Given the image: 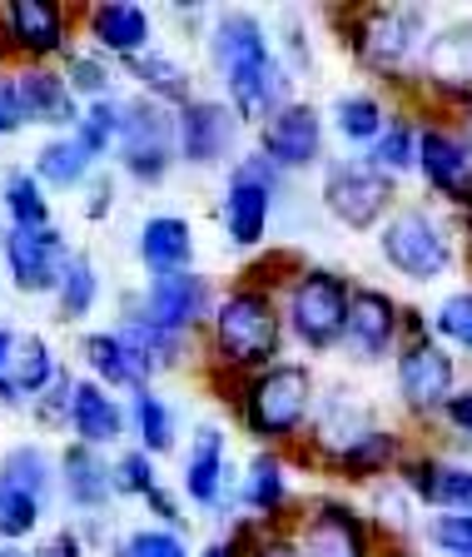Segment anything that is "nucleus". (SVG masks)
Here are the masks:
<instances>
[{"mask_svg":"<svg viewBox=\"0 0 472 557\" xmlns=\"http://www.w3.org/2000/svg\"><path fill=\"white\" fill-rule=\"evenodd\" d=\"M204 55H209V70L220 75L224 100L234 104V115L244 125L264 129L278 110H288V104L299 100L294 95V70L278 55L274 30L264 25V15L239 11V5L209 11Z\"/></svg>","mask_w":472,"mask_h":557,"instance_id":"obj_1","label":"nucleus"},{"mask_svg":"<svg viewBox=\"0 0 472 557\" xmlns=\"http://www.w3.org/2000/svg\"><path fill=\"white\" fill-rule=\"evenodd\" d=\"M284 304L274 289L264 284H229L214 304V319L204 329V359L214 373H224L229 383L249 379V373H264L284 359Z\"/></svg>","mask_w":472,"mask_h":557,"instance_id":"obj_2","label":"nucleus"},{"mask_svg":"<svg viewBox=\"0 0 472 557\" xmlns=\"http://www.w3.org/2000/svg\"><path fill=\"white\" fill-rule=\"evenodd\" d=\"M319 373L303 359H278L274 369L249 373V379L229 383L234 418L259 448H294L309 438L313 408H319Z\"/></svg>","mask_w":472,"mask_h":557,"instance_id":"obj_3","label":"nucleus"},{"mask_svg":"<svg viewBox=\"0 0 472 557\" xmlns=\"http://www.w3.org/2000/svg\"><path fill=\"white\" fill-rule=\"evenodd\" d=\"M334 21H344V50L353 55V65L363 75L378 81H403L418 75L427 50V11L418 5H369V11H348Z\"/></svg>","mask_w":472,"mask_h":557,"instance_id":"obj_4","label":"nucleus"},{"mask_svg":"<svg viewBox=\"0 0 472 557\" xmlns=\"http://www.w3.org/2000/svg\"><path fill=\"white\" fill-rule=\"evenodd\" d=\"M278 304H284V324L299 338L303 354H334L344 344L353 278L323 264H299L294 278L284 284V294H278Z\"/></svg>","mask_w":472,"mask_h":557,"instance_id":"obj_5","label":"nucleus"},{"mask_svg":"<svg viewBox=\"0 0 472 557\" xmlns=\"http://www.w3.org/2000/svg\"><path fill=\"white\" fill-rule=\"evenodd\" d=\"M60 483V463L46 443H11L0 453V543H30L46 522L50 493Z\"/></svg>","mask_w":472,"mask_h":557,"instance_id":"obj_6","label":"nucleus"},{"mask_svg":"<svg viewBox=\"0 0 472 557\" xmlns=\"http://www.w3.org/2000/svg\"><path fill=\"white\" fill-rule=\"evenodd\" d=\"M378 255L408 284H433V278H443L452 269L458 249H452L448 224L427 205H398L388 214V224L378 230Z\"/></svg>","mask_w":472,"mask_h":557,"instance_id":"obj_7","label":"nucleus"},{"mask_svg":"<svg viewBox=\"0 0 472 557\" xmlns=\"http://www.w3.org/2000/svg\"><path fill=\"white\" fill-rule=\"evenodd\" d=\"M115 164L125 180L154 189L170 180L179 164V129H174V110L150 95H129L125 100V135L115 145Z\"/></svg>","mask_w":472,"mask_h":557,"instance_id":"obj_8","label":"nucleus"},{"mask_svg":"<svg viewBox=\"0 0 472 557\" xmlns=\"http://www.w3.org/2000/svg\"><path fill=\"white\" fill-rule=\"evenodd\" d=\"M319 205L344 230H383L398 209V180L378 174L369 160H328L319 174Z\"/></svg>","mask_w":472,"mask_h":557,"instance_id":"obj_9","label":"nucleus"},{"mask_svg":"<svg viewBox=\"0 0 472 557\" xmlns=\"http://www.w3.org/2000/svg\"><path fill=\"white\" fill-rule=\"evenodd\" d=\"M278 180H284V174H278L259 150H249L229 170L224 195H220V224H224V239H229L234 249H249L253 255V249L269 244V224H274V205H278Z\"/></svg>","mask_w":472,"mask_h":557,"instance_id":"obj_10","label":"nucleus"},{"mask_svg":"<svg viewBox=\"0 0 472 557\" xmlns=\"http://www.w3.org/2000/svg\"><path fill=\"white\" fill-rule=\"evenodd\" d=\"M294 537H299L303 557H378L369 512L338 493H319V498L299 503Z\"/></svg>","mask_w":472,"mask_h":557,"instance_id":"obj_11","label":"nucleus"},{"mask_svg":"<svg viewBox=\"0 0 472 557\" xmlns=\"http://www.w3.org/2000/svg\"><path fill=\"white\" fill-rule=\"evenodd\" d=\"M0 30L15 65H55L75 50L80 11H65L50 0H11L0 5Z\"/></svg>","mask_w":472,"mask_h":557,"instance_id":"obj_12","label":"nucleus"},{"mask_svg":"<svg viewBox=\"0 0 472 557\" xmlns=\"http://www.w3.org/2000/svg\"><path fill=\"white\" fill-rule=\"evenodd\" d=\"M174 129H179V164L189 170H220V164H239V139L244 120L234 115V104L224 95H199L185 110H174Z\"/></svg>","mask_w":472,"mask_h":557,"instance_id":"obj_13","label":"nucleus"},{"mask_svg":"<svg viewBox=\"0 0 472 557\" xmlns=\"http://www.w3.org/2000/svg\"><path fill=\"white\" fill-rule=\"evenodd\" d=\"M60 359L46 334L0 319V408H30L60 379Z\"/></svg>","mask_w":472,"mask_h":557,"instance_id":"obj_14","label":"nucleus"},{"mask_svg":"<svg viewBox=\"0 0 472 557\" xmlns=\"http://www.w3.org/2000/svg\"><path fill=\"white\" fill-rule=\"evenodd\" d=\"M393 388L408 413H443L448 398L458 394V363L438 338L413 334L393 359Z\"/></svg>","mask_w":472,"mask_h":557,"instance_id":"obj_15","label":"nucleus"},{"mask_svg":"<svg viewBox=\"0 0 472 557\" xmlns=\"http://www.w3.org/2000/svg\"><path fill=\"white\" fill-rule=\"evenodd\" d=\"M135 299H139V313H145V319H154V324L170 329V334L195 338L199 329H209L220 294H214V278L209 274L185 269V274L145 278V289H139Z\"/></svg>","mask_w":472,"mask_h":557,"instance_id":"obj_16","label":"nucleus"},{"mask_svg":"<svg viewBox=\"0 0 472 557\" xmlns=\"http://www.w3.org/2000/svg\"><path fill=\"white\" fill-rule=\"evenodd\" d=\"M403 304L378 284H353V304H348L344 324V354L353 363H383L388 354L403 348Z\"/></svg>","mask_w":472,"mask_h":557,"instance_id":"obj_17","label":"nucleus"},{"mask_svg":"<svg viewBox=\"0 0 472 557\" xmlns=\"http://www.w3.org/2000/svg\"><path fill=\"white\" fill-rule=\"evenodd\" d=\"M323 120L328 115H323L319 104L294 100L288 110H278L264 129H253V135H259V154H264L278 174L323 170V164H328V154H323V135H328V125H323Z\"/></svg>","mask_w":472,"mask_h":557,"instance_id":"obj_18","label":"nucleus"},{"mask_svg":"<svg viewBox=\"0 0 472 557\" xmlns=\"http://www.w3.org/2000/svg\"><path fill=\"white\" fill-rule=\"evenodd\" d=\"M75 255L70 239L60 230H5L0 239V259H5V278L15 284V294L25 299H55L60 269Z\"/></svg>","mask_w":472,"mask_h":557,"instance_id":"obj_19","label":"nucleus"},{"mask_svg":"<svg viewBox=\"0 0 472 557\" xmlns=\"http://www.w3.org/2000/svg\"><path fill=\"white\" fill-rule=\"evenodd\" d=\"M373 429H378V413L363 404V394H353L348 383H328L309 423V458L328 468L338 453H348L358 438H369Z\"/></svg>","mask_w":472,"mask_h":557,"instance_id":"obj_20","label":"nucleus"},{"mask_svg":"<svg viewBox=\"0 0 472 557\" xmlns=\"http://www.w3.org/2000/svg\"><path fill=\"white\" fill-rule=\"evenodd\" d=\"M80 46L100 50L115 65H129L145 50H154V15L135 0H100V5L80 11Z\"/></svg>","mask_w":472,"mask_h":557,"instance_id":"obj_21","label":"nucleus"},{"mask_svg":"<svg viewBox=\"0 0 472 557\" xmlns=\"http://www.w3.org/2000/svg\"><path fill=\"white\" fill-rule=\"evenodd\" d=\"M179 493L204 512H224L229 498V433L224 423H199L179 458Z\"/></svg>","mask_w":472,"mask_h":557,"instance_id":"obj_22","label":"nucleus"},{"mask_svg":"<svg viewBox=\"0 0 472 557\" xmlns=\"http://www.w3.org/2000/svg\"><path fill=\"white\" fill-rule=\"evenodd\" d=\"M418 174L427 180V189L452 205H472V145L448 125H418Z\"/></svg>","mask_w":472,"mask_h":557,"instance_id":"obj_23","label":"nucleus"},{"mask_svg":"<svg viewBox=\"0 0 472 557\" xmlns=\"http://www.w3.org/2000/svg\"><path fill=\"white\" fill-rule=\"evenodd\" d=\"M11 75H15V95H21L25 125L55 129V135H70V129L80 125L85 104H80V95L70 90L60 65H15Z\"/></svg>","mask_w":472,"mask_h":557,"instance_id":"obj_24","label":"nucleus"},{"mask_svg":"<svg viewBox=\"0 0 472 557\" xmlns=\"http://www.w3.org/2000/svg\"><path fill=\"white\" fill-rule=\"evenodd\" d=\"M418 81L443 100L472 104V21H448L427 35Z\"/></svg>","mask_w":472,"mask_h":557,"instance_id":"obj_25","label":"nucleus"},{"mask_svg":"<svg viewBox=\"0 0 472 557\" xmlns=\"http://www.w3.org/2000/svg\"><path fill=\"white\" fill-rule=\"evenodd\" d=\"M60 493H65V508L75 518H104V508L115 503V463L104 458L100 448H85V443L70 438L60 448Z\"/></svg>","mask_w":472,"mask_h":557,"instance_id":"obj_26","label":"nucleus"},{"mask_svg":"<svg viewBox=\"0 0 472 557\" xmlns=\"http://www.w3.org/2000/svg\"><path fill=\"white\" fill-rule=\"evenodd\" d=\"M398 483L408 498L427 503L433 512H472V463H452V458H433V453H413L398 463Z\"/></svg>","mask_w":472,"mask_h":557,"instance_id":"obj_27","label":"nucleus"},{"mask_svg":"<svg viewBox=\"0 0 472 557\" xmlns=\"http://www.w3.org/2000/svg\"><path fill=\"white\" fill-rule=\"evenodd\" d=\"M239 508L264 528H284V512H299L294 508V468L278 448H253L239 478Z\"/></svg>","mask_w":472,"mask_h":557,"instance_id":"obj_28","label":"nucleus"},{"mask_svg":"<svg viewBox=\"0 0 472 557\" xmlns=\"http://www.w3.org/2000/svg\"><path fill=\"white\" fill-rule=\"evenodd\" d=\"M70 438L85 448H120L129 438V404L115 398L104 383L75 379V404H70Z\"/></svg>","mask_w":472,"mask_h":557,"instance_id":"obj_29","label":"nucleus"},{"mask_svg":"<svg viewBox=\"0 0 472 557\" xmlns=\"http://www.w3.org/2000/svg\"><path fill=\"white\" fill-rule=\"evenodd\" d=\"M80 363H85V379L104 383L110 394H135V388H150V373L145 363L135 359V348L120 338V329H90L80 338Z\"/></svg>","mask_w":472,"mask_h":557,"instance_id":"obj_30","label":"nucleus"},{"mask_svg":"<svg viewBox=\"0 0 472 557\" xmlns=\"http://www.w3.org/2000/svg\"><path fill=\"white\" fill-rule=\"evenodd\" d=\"M195 249H199V239H195V224H189L185 214H150V220L139 224L135 255L150 278L195 269Z\"/></svg>","mask_w":472,"mask_h":557,"instance_id":"obj_31","label":"nucleus"},{"mask_svg":"<svg viewBox=\"0 0 472 557\" xmlns=\"http://www.w3.org/2000/svg\"><path fill=\"white\" fill-rule=\"evenodd\" d=\"M115 329H120V338L135 348V359L145 363V373H150V379L179 369V363H185V354H189V338L160 329L154 319H145V313H139V299H125V313H120Z\"/></svg>","mask_w":472,"mask_h":557,"instance_id":"obj_32","label":"nucleus"},{"mask_svg":"<svg viewBox=\"0 0 472 557\" xmlns=\"http://www.w3.org/2000/svg\"><path fill=\"white\" fill-rule=\"evenodd\" d=\"M129 75V81L139 85V95H150V100L170 104V110H185L189 100H199L195 90V70L185 65L179 55H170V50H145L139 60H129V65H120Z\"/></svg>","mask_w":472,"mask_h":557,"instance_id":"obj_33","label":"nucleus"},{"mask_svg":"<svg viewBox=\"0 0 472 557\" xmlns=\"http://www.w3.org/2000/svg\"><path fill=\"white\" fill-rule=\"evenodd\" d=\"M30 170H35V180H40L46 189L70 195V189H85L95 174H100V160H95L75 135H50L46 145L30 154Z\"/></svg>","mask_w":472,"mask_h":557,"instance_id":"obj_34","label":"nucleus"},{"mask_svg":"<svg viewBox=\"0 0 472 557\" xmlns=\"http://www.w3.org/2000/svg\"><path fill=\"white\" fill-rule=\"evenodd\" d=\"M0 214H5V230H55L50 189L35 180L30 164H11L0 174Z\"/></svg>","mask_w":472,"mask_h":557,"instance_id":"obj_35","label":"nucleus"},{"mask_svg":"<svg viewBox=\"0 0 472 557\" xmlns=\"http://www.w3.org/2000/svg\"><path fill=\"white\" fill-rule=\"evenodd\" d=\"M408 453H403V438L393 429H373L369 438H358L348 453H338L334 463H328V473L334 478H348V483H378V478L398 473V463H403Z\"/></svg>","mask_w":472,"mask_h":557,"instance_id":"obj_36","label":"nucleus"},{"mask_svg":"<svg viewBox=\"0 0 472 557\" xmlns=\"http://www.w3.org/2000/svg\"><path fill=\"white\" fill-rule=\"evenodd\" d=\"M129 433H135V448H145L150 458H170L179 448V418L154 383L129 394Z\"/></svg>","mask_w":472,"mask_h":557,"instance_id":"obj_37","label":"nucleus"},{"mask_svg":"<svg viewBox=\"0 0 472 557\" xmlns=\"http://www.w3.org/2000/svg\"><path fill=\"white\" fill-rule=\"evenodd\" d=\"M388 115L393 110L383 104V95H373V90H344L334 104H328V125H334V135L344 139V145H363V150L383 135Z\"/></svg>","mask_w":472,"mask_h":557,"instance_id":"obj_38","label":"nucleus"},{"mask_svg":"<svg viewBox=\"0 0 472 557\" xmlns=\"http://www.w3.org/2000/svg\"><path fill=\"white\" fill-rule=\"evenodd\" d=\"M95 304H100V264H95L85 249H75V255L65 259V269H60V284H55V313L60 324H80V319H90Z\"/></svg>","mask_w":472,"mask_h":557,"instance_id":"obj_39","label":"nucleus"},{"mask_svg":"<svg viewBox=\"0 0 472 557\" xmlns=\"http://www.w3.org/2000/svg\"><path fill=\"white\" fill-rule=\"evenodd\" d=\"M363 160H369L378 174H388V180L418 170V125L408 115H388L383 135L369 145V154H363Z\"/></svg>","mask_w":472,"mask_h":557,"instance_id":"obj_40","label":"nucleus"},{"mask_svg":"<svg viewBox=\"0 0 472 557\" xmlns=\"http://www.w3.org/2000/svg\"><path fill=\"white\" fill-rule=\"evenodd\" d=\"M60 70H65L70 90L80 95V104L115 100V60H104L100 50H90V46H75L65 60H60Z\"/></svg>","mask_w":472,"mask_h":557,"instance_id":"obj_41","label":"nucleus"},{"mask_svg":"<svg viewBox=\"0 0 472 557\" xmlns=\"http://www.w3.org/2000/svg\"><path fill=\"white\" fill-rule=\"evenodd\" d=\"M70 135L80 139V145L95 154V160H110V154H115V145H120V135H125V95L85 104L80 125L70 129Z\"/></svg>","mask_w":472,"mask_h":557,"instance_id":"obj_42","label":"nucleus"},{"mask_svg":"<svg viewBox=\"0 0 472 557\" xmlns=\"http://www.w3.org/2000/svg\"><path fill=\"white\" fill-rule=\"evenodd\" d=\"M110 557H199V553L189 547L185 533H174V528H160V522H145V528H135V533L115 537Z\"/></svg>","mask_w":472,"mask_h":557,"instance_id":"obj_43","label":"nucleus"},{"mask_svg":"<svg viewBox=\"0 0 472 557\" xmlns=\"http://www.w3.org/2000/svg\"><path fill=\"white\" fill-rule=\"evenodd\" d=\"M110 463H115V498H139L145 503L154 487L164 483L160 468H154V458L145 448H120Z\"/></svg>","mask_w":472,"mask_h":557,"instance_id":"obj_44","label":"nucleus"},{"mask_svg":"<svg viewBox=\"0 0 472 557\" xmlns=\"http://www.w3.org/2000/svg\"><path fill=\"white\" fill-rule=\"evenodd\" d=\"M229 533L244 543V557H303L299 537H294V522H284V528H264V522H253V518H239Z\"/></svg>","mask_w":472,"mask_h":557,"instance_id":"obj_45","label":"nucleus"},{"mask_svg":"<svg viewBox=\"0 0 472 557\" xmlns=\"http://www.w3.org/2000/svg\"><path fill=\"white\" fill-rule=\"evenodd\" d=\"M75 379L80 373H60L55 383H50L46 394L30 404V418H35V429L40 433H70V404H75Z\"/></svg>","mask_w":472,"mask_h":557,"instance_id":"obj_46","label":"nucleus"},{"mask_svg":"<svg viewBox=\"0 0 472 557\" xmlns=\"http://www.w3.org/2000/svg\"><path fill=\"white\" fill-rule=\"evenodd\" d=\"M427 547L438 557H472V512H438L427 522Z\"/></svg>","mask_w":472,"mask_h":557,"instance_id":"obj_47","label":"nucleus"},{"mask_svg":"<svg viewBox=\"0 0 472 557\" xmlns=\"http://www.w3.org/2000/svg\"><path fill=\"white\" fill-rule=\"evenodd\" d=\"M433 329H438V338H448V344L472 354V289L448 294V299L438 304V313H433Z\"/></svg>","mask_w":472,"mask_h":557,"instance_id":"obj_48","label":"nucleus"},{"mask_svg":"<svg viewBox=\"0 0 472 557\" xmlns=\"http://www.w3.org/2000/svg\"><path fill=\"white\" fill-rule=\"evenodd\" d=\"M284 35H288V40L278 46V55H284V65L294 70V81H299L303 70H313V50L303 46L309 35H303V15H299V11H288V15H284Z\"/></svg>","mask_w":472,"mask_h":557,"instance_id":"obj_49","label":"nucleus"},{"mask_svg":"<svg viewBox=\"0 0 472 557\" xmlns=\"http://www.w3.org/2000/svg\"><path fill=\"white\" fill-rule=\"evenodd\" d=\"M145 508H150V518L160 522V528H174V533H185V493H174L170 483H160L150 493V498H145Z\"/></svg>","mask_w":472,"mask_h":557,"instance_id":"obj_50","label":"nucleus"},{"mask_svg":"<svg viewBox=\"0 0 472 557\" xmlns=\"http://www.w3.org/2000/svg\"><path fill=\"white\" fill-rule=\"evenodd\" d=\"M25 129V110H21V95H15V75L0 70V139H15Z\"/></svg>","mask_w":472,"mask_h":557,"instance_id":"obj_51","label":"nucleus"},{"mask_svg":"<svg viewBox=\"0 0 472 557\" xmlns=\"http://www.w3.org/2000/svg\"><path fill=\"white\" fill-rule=\"evenodd\" d=\"M110 209H115V180L110 174H95L90 185H85V205H80V214L90 224H100V220H110Z\"/></svg>","mask_w":472,"mask_h":557,"instance_id":"obj_52","label":"nucleus"},{"mask_svg":"<svg viewBox=\"0 0 472 557\" xmlns=\"http://www.w3.org/2000/svg\"><path fill=\"white\" fill-rule=\"evenodd\" d=\"M46 547H50L55 557H85V553H90V543H85V533L75 528V522H60L55 533L46 537Z\"/></svg>","mask_w":472,"mask_h":557,"instance_id":"obj_53","label":"nucleus"},{"mask_svg":"<svg viewBox=\"0 0 472 557\" xmlns=\"http://www.w3.org/2000/svg\"><path fill=\"white\" fill-rule=\"evenodd\" d=\"M443 418H448V429L458 433V438H472V388H458V394L448 398V408H443Z\"/></svg>","mask_w":472,"mask_h":557,"instance_id":"obj_54","label":"nucleus"},{"mask_svg":"<svg viewBox=\"0 0 472 557\" xmlns=\"http://www.w3.org/2000/svg\"><path fill=\"white\" fill-rule=\"evenodd\" d=\"M199 557H244V543H239V537H214V543H204V547H199Z\"/></svg>","mask_w":472,"mask_h":557,"instance_id":"obj_55","label":"nucleus"},{"mask_svg":"<svg viewBox=\"0 0 472 557\" xmlns=\"http://www.w3.org/2000/svg\"><path fill=\"white\" fill-rule=\"evenodd\" d=\"M0 557H30L25 547H15V543H0Z\"/></svg>","mask_w":472,"mask_h":557,"instance_id":"obj_56","label":"nucleus"},{"mask_svg":"<svg viewBox=\"0 0 472 557\" xmlns=\"http://www.w3.org/2000/svg\"><path fill=\"white\" fill-rule=\"evenodd\" d=\"M30 557H55V553H50V547H46V543H40V547H35V553H30Z\"/></svg>","mask_w":472,"mask_h":557,"instance_id":"obj_57","label":"nucleus"},{"mask_svg":"<svg viewBox=\"0 0 472 557\" xmlns=\"http://www.w3.org/2000/svg\"><path fill=\"white\" fill-rule=\"evenodd\" d=\"M462 220H468V239H472V205H468V209H462Z\"/></svg>","mask_w":472,"mask_h":557,"instance_id":"obj_58","label":"nucleus"}]
</instances>
